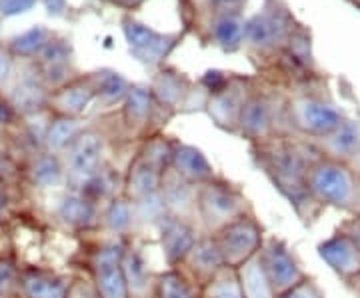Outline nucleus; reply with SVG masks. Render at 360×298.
Segmentation results:
<instances>
[{
  "mask_svg": "<svg viewBox=\"0 0 360 298\" xmlns=\"http://www.w3.org/2000/svg\"><path fill=\"white\" fill-rule=\"evenodd\" d=\"M307 190L316 207L338 208L352 216L360 214V172L348 162L314 158L307 170Z\"/></svg>",
  "mask_w": 360,
  "mask_h": 298,
  "instance_id": "f257e3e1",
  "label": "nucleus"
},
{
  "mask_svg": "<svg viewBox=\"0 0 360 298\" xmlns=\"http://www.w3.org/2000/svg\"><path fill=\"white\" fill-rule=\"evenodd\" d=\"M312 160H307V156L290 144H274L258 153V167L264 169L272 184L300 214L304 208L314 205L307 190V170Z\"/></svg>",
  "mask_w": 360,
  "mask_h": 298,
  "instance_id": "f03ea898",
  "label": "nucleus"
},
{
  "mask_svg": "<svg viewBox=\"0 0 360 298\" xmlns=\"http://www.w3.org/2000/svg\"><path fill=\"white\" fill-rule=\"evenodd\" d=\"M248 212H252V207L240 186L219 176L198 186V221L202 233H219Z\"/></svg>",
  "mask_w": 360,
  "mask_h": 298,
  "instance_id": "7ed1b4c3",
  "label": "nucleus"
},
{
  "mask_svg": "<svg viewBox=\"0 0 360 298\" xmlns=\"http://www.w3.org/2000/svg\"><path fill=\"white\" fill-rule=\"evenodd\" d=\"M129 238L106 236L101 240L89 259V276L101 298H129L127 280L122 274V254Z\"/></svg>",
  "mask_w": 360,
  "mask_h": 298,
  "instance_id": "20e7f679",
  "label": "nucleus"
},
{
  "mask_svg": "<svg viewBox=\"0 0 360 298\" xmlns=\"http://www.w3.org/2000/svg\"><path fill=\"white\" fill-rule=\"evenodd\" d=\"M214 242L219 247L224 266L229 268H238L245 262L257 257L262 248V242L266 238L262 224L258 222L255 212H248L245 216L232 221L224 228H220L219 233L212 234Z\"/></svg>",
  "mask_w": 360,
  "mask_h": 298,
  "instance_id": "39448f33",
  "label": "nucleus"
},
{
  "mask_svg": "<svg viewBox=\"0 0 360 298\" xmlns=\"http://www.w3.org/2000/svg\"><path fill=\"white\" fill-rule=\"evenodd\" d=\"M101 212H103V207L82 190L60 188V190L52 193V219L68 231L86 233L92 228H98Z\"/></svg>",
  "mask_w": 360,
  "mask_h": 298,
  "instance_id": "423d86ee",
  "label": "nucleus"
},
{
  "mask_svg": "<svg viewBox=\"0 0 360 298\" xmlns=\"http://www.w3.org/2000/svg\"><path fill=\"white\" fill-rule=\"evenodd\" d=\"M66 188H84V184L103 169V138L94 130H82L63 155Z\"/></svg>",
  "mask_w": 360,
  "mask_h": 298,
  "instance_id": "0eeeda50",
  "label": "nucleus"
},
{
  "mask_svg": "<svg viewBox=\"0 0 360 298\" xmlns=\"http://www.w3.org/2000/svg\"><path fill=\"white\" fill-rule=\"evenodd\" d=\"M258 257L276 297L309 278V274L302 271L300 262L296 260L295 252L278 236H266Z\"/></svg>",
  "mask_w": 360,
  "mask_h": 298,
  "instance_id": "6e6552de",
  "label": "nucleus"
},
{
  "mask_svg": "<svg viewBox=\"0 0 360 298\" xmlns=\"http://www.w3.org/2000/svg\"><path fill=\"white\" fill-rule=\"evenodd\" d=\"M160 198L165 202L167 214L200 226V221H198V186L196 184L182 181L174 170L167 169L162 172Z\"/></svg>",
  "mask_w": 360,
  "mask_h": 298,
  "instance_id": "1a4fd4ad",
  "label": "nucleus"
},
{
  "mask_svg": "<svg viewBox=\"0 0 360 298\" xmlns=\"http://www.w3.org/2000/svg\"><path fill=\"white\" fill-rule=\"evenodd\" d=\"M176 268L186 274L198 288L208 285L224 268V260L214 242V236L206 233L200 234Z\"/></svg>",
  "mask_w": 360,
  "mask_h": 298,
  "instance_id": "9d476101",
  "label": "nucleus"
},
{
  "mask_svg": "<svg viewBox=\"0 0 360 298\" xmlns=\"http://www.w3.org/2000/svg\"><path fill=\"white\" fill-rule=\"evenodd\" d=\"M156 231H158L160 250H162V257L167 260L168 268L180 266V262L186 257V252L193 248L196 238L202 234L200 226H196L193 222L174 219L170 214H167L162 221L156 224Z\"/></svg>",
  "mask_w": 360,
  "mask_h": 298,
  "instance_id": "9b49d317",
  "label": "nucleus"
},
{
  "mask_svg": "<svg viewBox=\"0 0 360 298\" xmlns=\"http://www.w3.org/2000/svg\"><path fill=\"white\" fill-rule=\"evenodd\" d=\"M290 112L298 129L319 138L330 134L342 122L338 108L319 98H298L290 106Z\"/></svg>",
  "mask_w": 360,
  "mask_h": 298,
  "instance_id": "f8f14e48",
  "label": "nucleus"
},
{
  "mask_svg": "<svg viewBox=\"0 0 360 298\" xmlns=\"http://www.w3.org/2000/svg\"><path fill=\"white\" fill-rule=\"evenodd\" d=\"M122 274L127 280L129 298H155L158 273L150 268L142 248L132 240H127L122 254Z\"/></svg>",
  "mask_w": 360,
  "mask_h": 298,
  "instance_id": "ddd939ff",
  "label": "nucleus"
},
{
  "mask_svg": "<svg viewBox=\"0 0 360 298\" xmlns=\"http://www.w3.org/2000/svg\"><path fill=\"white\" fill-rule=\"evenodd\" d=\"M319 257H321L328 268L336 273L345 283L360 273V250L352 242V238L345 233L333 234L324 242L319 245Z\"/></svg>",
  "mask_w": 360,
  "mask_h": 298,
  "instance_id": "4468645a",
  "label": "nucleus"
},
{
  "mask_svg": "<svg viewBox=\"0 0 360 298\" xmlns=\"http://www.w3.org/2000/svg\"><path fill=\"white\" fill-rule=\"evenodd\" d=\"M26 182L30 188L42 193H56L66 188V172L63 156L52 155L49 150H37L30 156L25 169Z\"/></svg>",
  "mask_w": 360,
  "mask_h": 298,
  "instance_id": "2eb2a0df",
  "label": "nucleus"
},
{
  "mask_svg": "<svg viewBox=\"0 0 360 298\" xmlns=\"http://www.w3.org/2000/svg\"><path fill=\"white\" fill-rule=\"evenodd\" d=\"M68 285V274L54 273L40 266H22L20 298H66Z\"/></svg>",
  "mask_w": 360,
  "mask_h": 298,
  "instance_id": "dca6fc26",
  "label": "nucleus"
},
{
  "mask_svg": "<svg viewBox=\"0 0 360 298\" xmlns=\"http://www.w3.org/2000/svg\"><path fill=\"white\" fill-rule=\"evenodd\" d=\"M321 148L324 158L338 162H352L360 156V120H345L330 134L322 136Z\"/></svg>",
  "mask_w": 360,
  "mask_h": 298,
  "instance_id": "f3484780",
  "label": "nucleus"
},
{
  "mask_svg": "<svg viewBox=\"0 0 360 298\" xmlns=\"http://www.w3.org/2000/svg\"><path fill=\"white\" fill-rule=\"evenodd\" d=\"M94 98H96V84L89 80H77L52 92L49 96V106L56 112V117L78 118Z\"/></svg>",
  "mask_w": 360,
  "mask_h": 298,
  "instance_id": "a211bd4d",
  "label": "nucleus"
},
{
  "mask_svg": "<svg viewBox=\"0 0 360 298\" xmlns=\"http://www.w3.org/2000/svg\"><path fill=\"white\" fill-rule=\"evenodd\" d=\"M160 182H162V170L153 167L139 155L130 162L127 174L122 176V195L130 202H139L146 196L156 195L160 190Z\"/></svg>",
  "mask_w": 360,
  "mask_h": 298,
  "instance_id": "6ab92c4d",
  "label": "nucleus"
},
{
  "mask_svg": "<svg viewBox=\"0 0 360 298\" xmlns=\"http://www.w3.org/2000/svg\"><path fill=\"white\" fill-rule=\"evenodd\" d=\"M170 169L174 170L182 181L196 184V186L217 176L210 160L202 155V150H198L196 146H191V144L174 143Z\"/></svg>",
  "mask_w": 360,
  "mask_h": 298,
  "instance_id": "aec40b11",
  "label": "nucleus"
},
{
  "mask_svg": "<svg viewBox=\"0 0 360 298\" xmlns=\"http://www.w3.org/2000/svg\"><path fill=\"white\" fill-rule=\"evenodd\" d=\"M136 222H134V208L127 196L116 195L110 198L103 207L101 212V231L108 236H118V238H129L134 231Z\"/></svg>",
  "mask_w": 360,
  "mask_h": 298,
  "instance_id": "412c9836",
  "label": "nucleus"
},
{
  "mask_svg": "<svg viewBox=\"0 0 360 298\" xmlns=\"http://www.w3.org/2000/svg\"><path fill=\"white\" fill-rule=\"evenodd\" d=\"M238 129L250 138H266L272 129V112L269 101L262 96H248L238 118Z\"/></svg>",
  "mask_w": 360,
  "mask_h": 298,
  "instance_id": "4be33fe9",
  "label": "nucleus"
},
{
  "mask_svg": "<svg viewBox=\"0 0 360 298\" xmlns=\"http://www.w3.org/2000/svg\"><path fill=\"white\" fill-rule=\"evenodd\" d=\"M236 276L240 283V290L245 298H276V292L270 285L269 276L262 268L260 257H252V259L245 262L243 266L236 268Z\"/></svg>",
  "mask_w": 360,
  "mask_h": 298,
  "instance_id": "5701e85b",
  "label": "nucleus"
},
{
  "mask_svg": "<svg viewBox=\"0 0 360 298\" xmlns=\"http://www.w3.org/2000/svg\"><path fill=\"white\" fill-rule=\"evenodd\" d=\"M245 103L246 98L243 96V92L224 86L219 92H214V96L210 98L208 112L220 127H226V129L229 127H238V118H240Z\"/></svg>",
  "mask_w": 360,
  "mask_h": 298,
  "instance_id": "b1692460",
  "label": "nucleus"
},
{
  "mask_svg": "<svg viewBox=\"0 0 360 298\" xmlns=\"http://www.w3.org/2000/svg\"><path fill=\"white\" fill-rule=\"evenodd\" d=\"M80 132H82V127L78 118L56 117L49 122L46 132H44V150L63 156L68 150V146L77 141Z\"/></svg>",
  "mask_w": 360,
  "mask_h": 298,
  "instance_id": "393cba45",
  "label": "nucleus"
},
{
  "mask_svg": "<svg viewBox=\"0 0 360 298\" xmlns=\"http://www.w3.org/2000/svg\"><path fill=\"white\" fill-rule=\"evenodd\" d=\"M8 103L13 104V108L20 115H37L42 106L49 104V92L46 89L40 84L39 80L34 78H26L22 82L16 84V89L11 94V101Z\"/></svg>",
  "mask_w": 360,
  "mask_h": 298,
  "instance_id": "a878e982",
  "label": "nucleus"
},
{
  "mask_svg": "<svg viewBox=\"0 0 360 298\" xmlns=\"http://www.w3.org/2000/svg\"><path fill=\"white\" fill-rule=\"evenodd\" d=\"M155 298H200V288L180 268H167L156 276Z\"/></svg>",
  "mask_w": 360,
  "mask_h": 298,
  "instance_id": "bb28decb",
  "label": "nucleus"
},
{
  "mask_svg": "<svg viewBox=\"0 0 360 298\" xmlns=\"http://www.w3.org/2000/svg\"><path fill=\"white\" fill-rule=\"evenodd\" d=\"M124 34H127L130 48L142 54V56H150V60H156V56L162 54L165 44H167L155 30H150L148 26L139 25V22H127Z\"/></svg>",
  "mask_w": 360,
  "mask_h": 298,
  "instance_id": "cd10ccee",
  "label": "nucleus"
},
{
  "mask_svg": "<svg viewBox=\"0 0 360 298\" xmlns=\"http://www.w3.org/2000/svg\"><path fill=\"white\" fill-rule=\"evenodd\" d=\"M153 112V91L144 86H132L124 96V118L130 127H142Z\"/></svg>",
  "mask_w": 360,
  "mask_h": 298,
  "instance_id": "c85d7f7f",
  "label": "nucleus"
},
{
  "mask_svg": "<svg viewBox=\"0 0 360 298\" xmlns=\"http://www.w3.org/2000/svg\"><path fill=\"white\" fill-rule=\"evenodd\" d=\"M200 298H245L236 271L224 266L208 285L200 288Z\"/></svg>",
  "mask_w": 360,
  "mask_h": 298,
  "instance_id": "c756f323",
  "label": "nucleus"
},
{
  "mask_svg": "<svg viewBox=\"0 0 360 298\" xmlns=\"http://www.w3.org/2000/svg\"><path fill=\"white\" fill-rule=\"evenodd\" d=\"M20 273L22 266L14 254H0V297L20 298Z\"/></svg>",
  "mask_w": 360,
  "mask_h": 298,
  "instance_id": "7c9ffc66",
  "label": "nucleus"
},
{
  "mask_svg": "<svg viewBox=\"0 0 360 298\" xmlns=\"http://www.w3.org/2000/svg\"><path fill=\"white\" fill-rule=\"evenodd\" d=\"M132 208H134V222L136 226H155L158 222L162 221L167 216V208H165V202L160 198V190L153 196H146L139 202H132Z\"/></svg>",
  "mask_w": 360,
  "mask_h": 298,
  "instance_id": "2f4dec72",
  "label": "nucleus"
},
{
  "mask_svg": "<svg viewBox=\"0 0 360 298\" xmlns=\"http://www.w3.org/2000/svg\"><path fill=\"white\" fill-rule=\"evenodd\" d=\"M172 153H174V143H168L167 138L158 136V138H153V141H148V143L144 144V148H142L139 155L146 162H150L153 167H156V169L165 172L167 169H170Z\"/></svg>",
  "mask_w": 360,
  "mask_h": 298,
  "instance_id": "473e14b6",
  "label": "nucleus"
},
{
  "mask_svg": "<svg viewBox=\"0 0 360 298\" xmlns=\"http://www.w3.org/2000/svg\"><path fill=\"white\" fill-rule=\"evenodd\" d=\"M278 32H281V28L276 25V20L274 18H270V16H255V18H250L248 20V25H246V37L252 40L255 44H272L276 37H278Z\"/></svg>",
  "mask_w": 360,
  "mask_h": 298,
  "instance_id": "72a5a7b5",
  "label": "nucleus"
},
{
  "mask_svg": "<svg viewBox=\"0 0 360 298\" xmlns=\"http://www.w3.org/2000/svg\"><path fill=\"white\" fill-rule=\"evenodd\" d=\"M129 92L127 80L122 77H118L115 72H106L101 77L98 84H96V94H101L104 101H118L124 98Z\"/></svg>",
  "mask_w": 360,
  "mask_h": 298,
  "instance_id": "f704fd0d",
  "label": "nucleus"
},
{
  "mask_svg": "<svg viewBox=\"0 0 360 298\" xmlns=\"http://www.w3.org/2000/svg\"><path fill=\"white\" fill-rule=\"evenodd\" d=\"M44 40H46V32L40 26H37V28H30L22 37L14 40L13 48L18 54H34L37 51L44 48V44H46Z\"/></svg>",
  "mask_w": 360,
  "mask_h": 298,
  "instance_id": "c9c22d12",
  "label": "nucleus"
},
{
  "mask_svg": "<svg viewBox=\"0 0 360 298\" xmlns=\"http://www.w3.org/2000/svg\"><path fill=\"white\" fill-rule=\"evenodd\" d=\"M214 34L222 46H234L243 37V26L236 18H222L217 22Z\"/></svg>",
  "mask_w": 360,
  "mask_h": 298,
  "instance_id": "e433bc0d",
  "label": "nucleus"
},
{
  "mask_svg": "<svg viewBox=\"0 0 360 298\" xmlns=\"http://www.w3.org/2000/svg\"><path fill=\"white\" fill-rule=\"evenodd\" d=\"M155 92L165 104H176L180 101V96H182V86H180V80L165 74V77L156 80Z\"/></svg>",
  "mask_w": 360,
  "mask_h": 298,
  "instance_id": "4c0bfd02",
  "label": "nucleus"
},
{
  "mask_svg": "<svg viewBox=\"0 0 360 298\" xmlns=\"http://www.w3.org/2000/svg\"><path fill=\"white\" fill-rule=\"evenodd\" d=\"M66 298H101L98 297V290L92 283L90 276H75L70 278V285H68V292Z\"/></svg>",
  "mask_w": 360,
  "mask_h": 298,
  "instance_id": "58836bf2",
  "label": "nucleus"
},
{
  "mask_svg": "<svg viewBox=\"0 0 360 298\" xmlns=\"http://www.w3.org/2000/svg\"><path fill=\"white\" fill-rule=\"evenodd\" d=\"M276 298H324V294H322V290L316 286V283L312 278H307L300 285H296L295 288L286 290V292L278 294Z\"/></svg>",
  "mask_w": 360,
  "mask_h": 298,
  "instance_id": "ea45409f",
  "label": "nucleus"
},
{
  "mask_svg": "<svg viewBox=\"0 0 360 298\" xmlns=\"http://www.w3.org/2000/svg\"><path fill=\"white\" fill-rule=\"evenodd\" d=\"M34 2L37 0H2L0 2V11H2V14H6V16H14V14L30 11L34 6Z\"/></svg>",
  "mask_w": 360,
  "mask_h": 298,
  "instance_id": "a19ab883",
  "label": "nucleus"
},
{
  "mask_svg": "<svg viewBox=\"0 0 360 298\" xmlns=\"http://www.w3.org/2000/svg\"><path fill=\"white\" fill-rule=\"evenodd\" d=\"M340 233L348 234L350 238H352V242L359 247L360 250V214L359 216H352V219H348L347 222H342V226H340Z\"/></svg>",
  "mask_w": 360,
  "mask_h": 298,
  "instance_id": "79ce46f5",
  "label": "nucleus"
},
{
  "mask_svg": "<svg viewBox=\"0 0 360 298\" xmlns=\"http://www.w3.org/2000/svg\"><path fill=\"white\" fill-rule=\"evenodd\" d=\"M14 179H16V169L13 167V162L0 153V182L11 186V182H13Z\"/></svg>",
  "mask_w": 360,
  "mask_h": 298,
  "instance_id": "37998d69",
  "label": "nucleus"
},
{
  "mask_svg": "<svg viewBox=\"0 0 360 298\" xmlns=\"http://www.w3.org/2000/svg\"><path fill=\"white\" fill-rule=\"evenodd\" d=\"M16 115H18V112L14 110L13 104L8 103V101H2V98H0V127L13 124V120Z\"/></svg>",
  "mask_w": 360,
  "mask_h": 298,
  "instance_id": "c03bdc74",
  "label": "nucleus"
},
{
  "mask_svg": "<svg viewBox=\"0 0 360 298\" xmlns=\"http://www.w3.org/2000/svg\"><path fill=\"white\" fill-rule=\"evenodd\" d=\"M11 68H13V66H11V58H8V54L0 48V84H2L6 78L11 77Z\"/></svg>",
  "mask_w": 360,
  "mask_h": 298,
  "instance_id": "a18cd8bd",
  "label": "nucleus"
},
{
  "mask_svg": "<svg viewBox=\"0 0 360 298\" xmlns=\"http://www.w3.org/2000/svg\"><path fill=\"white\" fill-rule=\"evenodd\" d=\"M8 184H2L0 182V222L4 219V212H6V208H8V202H11V195H8Z\"/></svg>",
  "mask_w": 360,
  "mask_h": 298,
  "instance_id": "49530a36",
  "label": "nucleus"
},
{
  "mask_svg": "<svg viewBox=\"0 0 360 298\" xmlns=\"http://www.w3.org/2000/svg\"><path fill=\"white\" fill-rule=\"evenodd\" d=\"M44 4H46V11L51 14H60L65 11L66 0H44Z\"/></svg>",
  "mask_w": 360,
  "mask_h": 298,
  "instance_id": "de8ad7c7",
  "label": "nucleus"
},
{
  "mask_svg": "<svg viewBox=\"0 0 360 298\" xmlns=\"http://www.w3.org/2000/svg\"><path fill=\"white\" fill-rule=\"evenodd\" d=\"M347 286L354 297L360 298V273L356 274V276H352L350 280H347Z\"/></svg>",
  "mask_w": 360,
  "mask_h": 298,
  "instance_id": "09e8293b",
  "label": "nucleus"
},
{
  "mask_svg": "<svg viewBox=\"0 0 360 298\" xmlns=\"http://www.w3.org/2000/svg\"><path fill=\"white\" fill-rule=\"evenodd\" d=\"M122 2H136V0H122Z\"/></svg>",
  "mask_w": 360,
  "mask_h": 298,
  "instance_id": "8fccbe9b",
  "label": "nucleus"
},
{
  "mask_svg": "<svg viewBox=\"0 0 360 298\" xmlns=\"http://www.w3.org/2000/svg\"><path fill=\"white\" fill-rule=\"evenodd\" d=\"M0 298H2V297H0Z\"/></svg>",
  "mask_w": 360,
  "mask_h": 298,
  "instance_id": "3c124183",
  "label": "nucleus"
}]
</instances>
